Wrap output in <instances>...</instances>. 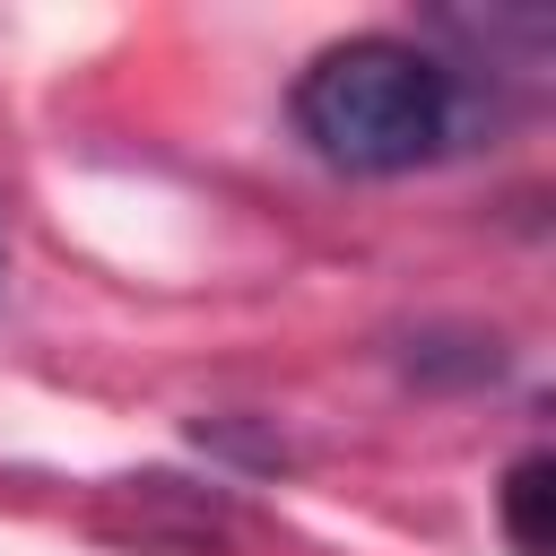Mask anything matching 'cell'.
<instances>
[{
    "label": "cell",
    "mask_w": 556,
    "mask_h": 556,
    "mask_svg": "<svg viewBox=\"0 0 556 556\" xmlns=\"http://www.w3.org/2000/svg\"><path fill=\"white\" fill-rule=\"evenodd\" d=\"M478 87L408 35H348L304 61L295 130L339 174H417L460 148Z\"/></svg>",
    "instance_id": "obj_1"
},
{
    "label": "cell",
    "mask_w": 556,
    "mask_h": 556,
    "mask_svg": "<svg viewBox=\"0 0 556 556\" xmlns=\"http://www.w3.org/2000/svg\"><path fill=\"white\" fill-rule=\"evenodd\" d=\"M547 504H556V460H547V452H521V460L504 469V539H513V556H547V547H556Z\"/></svg>",
    "instance_id": "obj_2"
},
{
    "label": "cell",
    "mask_w": 556,
    "mask_h": 556,
    "mask_svg": "<svg viewBox=\"0 0 556 556\" xmlns=\"http://www.w3.org/2000/svg\"><path fill=\"white\" fill-rule=\"evenodd\" d=\"M0 287H9V235H0Z\"/></svg>",
    "instance_id": "obj_3"
}]
</instances>
